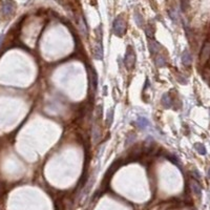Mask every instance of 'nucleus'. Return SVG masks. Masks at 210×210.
Here are the masks:
<instances>
[{
    "label": "nucleus",
    "instance_id": "f257e3e1",
    "mask_svg": "<svg viewBox=\"0 0 210 210\" xmlns=\"http://www.w3.org/2000/svg\"><path fill=\"white\" fill-rule=\"evenodd\" d=\"M113 34L116 36H123L126 32V23L122 18H117L113 21Z\"/></svg>",
    "mask_w": 210,
    "mask_h": 210
},
{
    "label": "nucleus",
    "instance_id": "f03ea898",
    "mask_svg": "<svg viewBox=\"0 0 210 210\" xmlns=\"http://www.w3.org/2000/svg\"><path fill=\"white\" fill-rule=\"evenodd\" d=\"M124 63H125V66L128 68V70H132L133 66H135L136 54H135V52H133V49L132 48V46H128L127 52H126V55H125Z\"/></svg>",
    "mask_w": 210,
    "mask_h": 210
},
{
    "label": "nucleus",
    "instance_id": "7ed1b4c3",
    "mask_svg": "<svg viewBox=\"0 0 210 210\" xmlns=\"http://www.w3.org/2000/svg\"><path fill=\"white\" fill-rule=\"evenodd\" d=\"M210 59V41H206L204 43L203 48L201 51V55H200V61L202 64L207 63Z\"/></svg>",
    "mask_w": 210,
    "mask_h": 210
},
{
    "label": "nucleus",
    "instance_id": "20e7f679",
    "mask_svg": "<svg viewBox=\"0 0 210 210\" xmlns=\"http://www.w3.org/2000/svg\"><path fill=\"white\" fill-rule=\"evenodd\" d=\"M14 11H15V3L13 0H6L1 9L2 15L4 17H9L14 13Z\"/></svg>",
    "mask_w": 210,
    "mask_h": 210
},
{
    "label": "nucleus",
    "instance_id": "39448f33",
    "mask_svg": "<svg viewBox=\"0 0 210 210\" xmlns=\"http://www.w3.org/2000/svg\"><path fill=\"white\" fill-rule=\"evenodd\" d=\"M93 52H94V57H95L97 60H102L103 59V48H102V44H101L100 41H97L95 44H94Z\"/></svg>",
    "mask_w": 210,
    "mask_h": 210
},
{
    "label": "nucleus",
    "instance_id": "423d86ee",
    "mask_svg": "<svg viewBox=\"0 0 210 210\" xmlns=\"http://www.w3.org/2000/svg\"><path fill=\"white\" fill-rule=\"evenodd\" d=\"M189 186H190V189H191V191L193 192L196 196L197 197H201V193H202V188L201 186H200V184L197 183V180H190L189 182Z\"/></svg>",
    "mask_w": 210,
    "mask_h": 210
},
{
    "label": "nucleus",
    "instance_id": "0eeeda50",
    "mask_svg": "<svg viewBox=\"0 0 210 210\" xmlns=\"http://www.w3.org/2000/svg\"><path fill=\"white\" fill-rule=\"evenodd\" d=\"M88 76H90V90L93 91L94 94H96V88H97V75H96V71H93L90 68V73H88Z\"/></svg>",
    "mask_w": 210,
    "mask_h": 210
},
{
    "label": "nucleus",
    "instance_id": "6e6552de",
    "mask_svg": "<svg viewBox=\"0 0 210 210\" xmlns=\"http://www.w3.org/2000/svg\"><path fill=\"white\" fill-rule=\"evenodd\" d=\"M101 140V129L98 125H95L93 127V141L95 144H98Z\"/></svg>",
    "mask_w": 210,
    "mask_h": 210
},
{
    "label": "nucleus",
    "instance_id": "1a4fd4ad",
    "mask_svg": "<svg viewBox=\"0 0 210 210\" xmlns=\"http://www.w3.org/2000/svg\"><path fill=\"white\" fill-rule=\"evenodd\" d=\"M136 125H137L140 129H145V128H147L148 126H149V121L143 117H140V118H138L137 122H136Z\"/></svg>",
    "mask_w": 210,
    "mask_h": 210
},
{
    "label": "nucleus",
    "instance_id": "9d476101",
    "mask_svg": "<svg viewBox=\"0 0 210 210\" xmlns=\"http://www.w3.org/2000/svg\"><path fill=\"white\" fill-rule=\"evenodd\" d=\"M191 62H192L191 55H190V53L188 51H185L184 53L182 54V63L184 64V65L188 66L191 64Z\"/></svg>",
    "mask_w": 210,
    "mask_h": 210
},
{
    "label": "nucleus",
    "instance_id": "9b49d317",
    "mask_svg": "<svg viewBox=\"0 0 210 210\" xmlns=\"http://www.w3.org/2000/svg\"><path fill=\"white\" fill-rule=\"evenodd\" d=\"M162 104L165 108H170L172 105L171 102V97L169 96V94H164L162 97Z\"/></svg>",
    "mask_w": 210,
    "mask_h": 210
},
{
    "label": "nucleus",
    "instance_id": "f8f14e48",
    "mask_svg": "<svg viewBox=\"0 0 210 210\" xmlns=\"http://www.w3.org/2000/svg\"><path fill=\"white\" fill-rule=\"evenodd\" d=\"M148 46H149V51H150V53H151L152 55H155V54L160 51V48H161V46H160V44L158 43V42H155V41H149Z\"/></svg>",
    "mask_w": 210,
    "mask_h": 210
},
{
    "label": "nucleus",
    "instance_id": "ddd939ff",
    "mask_svg": "<svg viewBox=\"0 0 210 210\" xmlns=\"http://www.w3.org/2000/svg\"><path fill=\"white\" fill-rule=\"evenodd\" d=\"M155 64H157V66H159V67L164 66L165 64H166V59H165V57L162 55L157 56V58H155Z\"/></svg>",
    "mask_w": 210,
    "mask_h": 210
},
{
    "label": "nucleus",
    "instance_id": "4468645a",
    "mask_svg": "<svg viewBox=\"0 0 210 210\" xmlns=\"http://www.w3.org/2000/svg\"><path fill=\"white\" fill-rule=\"evenodd\" d=\"M194 148L197 149V151L199 152L200 155H206V148L203 144H201V143H197L196 145H194Z\"/></svg>",
    "mask_w": 210,
    "mask_h": 210
},
{
    "label": "nucleus",
    "instance_id": "2eb2a0df",
    "mask_svg": "<svg viewBox=\"0 0 210 210\" xmlns=\"http://www.w3.org/2000/svg\"><path fill=\"white\" fill-rule=\"evenodd\" d=\"M136 140H137V136H136L135 133H129V135L127 136V140H126L125 145L126 146H127V145H132Z\"/></svg>",
    "mask_w": 210,
    "mask_h": 210
},
{
    "label": "nucleus",
    "instance_id": "dca6fc26",
    "mask_svg": "<svg viewBox=\"0 0 210 210\" xmlns=\"http://www.w3.org/2000/svg\"><path fill=\"white\" fill-rule=\"evenodd\" d=\"M169 16H170V18H171L174 22L178 21L179 15H178V12L175 11V10H171V11H169Z\"/></svg>",
    "mask_w": 210,
    "mask_h": 210
},
{
    "label": "nucleus",
    "instance_id": "f3484780",
    "mask_svg": "<svg viewBox=\"0 0 210 210\" xmlns=\"http://www.w3.org/2000/svg\"><path fill=\"white\" fill-rule=\"evenodd\" d=\"M145 34H146L147 37H149V38H151L152 36H154V29H152L151 26H146L145 28Z\"/></svg>",
    "mask_w": 210,
    "mask_h": 210
},
{
    "label": "nucleus",
    "instance_id": "a211bd4d",
    "mask_svg": "<svg viewBox=\"0 0 210 210\" xmlns=\"http://www.w3.org/2000/svg\"><path fill=\"white\" fill-rule=\"evenodd\" d=\"M113 109H110L109 113L107 115V119H106V122H107V125H110L113 122Z\"/></svg>",
    "mask_w": 210,
    "mask_h": 210
},
{
    "label": "nucleus",
    "instance_id": "6ab92c4d",
    "mask_svg": "<svg viewBox=\"0 0 210 210\" xmlns=\"http://www.w3.org/2000/svg\"><path fill=\"white\" fill-rule=\"evenodd\" d=\"M101 115H102V107H101V105H98L95 109V117L100 118Z\"/></svg>",
    "mask_w": 210,
    "mask_h": 210
},
{
    "label": "nucleus",
    "instance_id": "aec40b11",
    "mask_svg": "<svg viewBox=\"0 0 210 210\" xmlns=\"http://www.w3.org/2000/svg\"><path fill=\"white\" fill-rule=\"evenodd\" d=\"M136 21H137V23H138V25H139V26L142 25L143 19H142V17L140 16V14H136Z\"/></svg>",
    "mask_w": 210,
    "mask_h": 210
},
{
    "label": "nucleus",
    "instance_id": "412c9836",
    "mask_svg": "<svg viewBox=\"0 0 210 210\" xmlns=\"http://www.w3.org/2000/svg\"><path fill=\"white\" fill-rule=\"evenodd\" d=\"M4 191H6V188H4V185L2 182H0V197L2 196V194L4 193Z\"/></svg>",
    "mask_w": 210,
    "mask_h": 210
},
{
    "label": "nucleus",
    "instance_id": "4be33fe9",
    "mask_svg": "<svg viewBox=\"0 0 210 210\" xmlns=\"http://www.w3.org/2000/svg\"><path fill=\"white\" fill-rule=\"evenodd\" d=\"M208 177H209V179H210V168H209V170H208Z\"/></svg>",
    "mask_w": 210,
    "mask_h": 210
},
{
    "label": "nucleus",
    "instance_id": "5701e85b",
    "mask_svg": "<svg viewBox=\"0 0 210 210\" xmlns=\"http://www.w3.org/2000/svg\"><path fill=\"white\" fill-rule=\"evenodd\" d=\"M0 210H2V206H1V204H0Z\"/></svg>",
    "mask_w": 210,
    "mask_h": 210
}]
</instances>
